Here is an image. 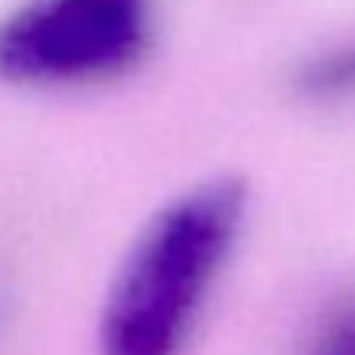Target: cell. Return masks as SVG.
Segmentation results:
<instances>
[{"instance_id": "1", "label": "cell", "mask_w": 355, "mask_h": 355, "mask_svg": "<svg viewBox=\"0 0 355 355\" xmlns=\"http://www.w3.org/2000/svg\"><path fill=\"white\" fill-rule=\"evenodd\" d=\"M251 192L213 174L171 196L122 254L98 317V355H185L248 223Z\"/></svg>"}, {"instance_id": "2", "label": "cell", "mask_w": 355, "mask_h": 355, "mask_svg": "<svg viewBox=\"0 0 355 355\" xmlns=\"http://www.w3.org/2000/svg\"><path fill=\"white\" fill-rule=\"evenodd\" d=\"M160 0H21L0 15V84L91 91L136 73L157 46Z\"/></svg>"}, {"instance_id": "3", "label": "cell", "mask_w": 355, "mask_h": 355, "mask_svg": "<svg viewBox=\"0 0 355 355\" xmlns=\"http://www.w3.org/2000/svg\"><path fill=\"white\" fill-rule=\"evenodd\" d=\"M293 87L306 98V101H341L355 94V42L324 49L317 56H310L296 77Z\"/></svg>"}, {"instance_id": "4", "label": "cell", "mask_w": 355, "mask_h": 355, "mask_svg": "<svg viewBox=\"0 0 355 355\" xmlns=\"http://www.w3.org/2000/svg\"><path fill=\"white\" fill-rule=\"evenodd\" d=\"M306 355H355V303L324 324Z\"/></svg>"}]
</instances>
